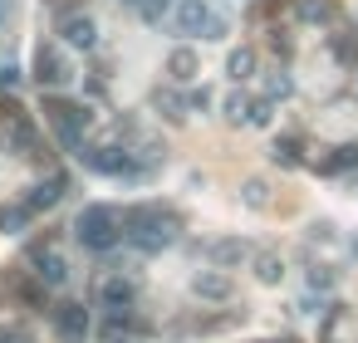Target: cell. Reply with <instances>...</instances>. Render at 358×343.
<instances>
[{"label":"cell","instance_id":"1","mask_svg":"<svg viewBox=\"0 0 358 343\" xmlns=\"http://www.w3.org/2000/svg\"><path fill=\"white\" fill-rule=\"evenodd\" d=\"M118 226H123V240H133L138 250H162L177 235V221L162 206H128L118 216Z\"/></svg>","mask_w":358,"mask_h":343},{"label":"cell","instance_id":"2","mask_svg":"<svg viewBox=\"0 0 358 343\" xmlns=\"http://www.w3.org/2000/svg\"><path fill=\"white\" fill-rule=\"evenodd\" d=\"M74 235H79V245H89V250H113V245L123 240L118 211H113V206H103V201L84 206V211H79V221H74Z\"/></svg>","mask_w":358,"mask_h":343},{"label":"cell","instance_id":"3","mask_svg":"<svg viewBox=\"0 0 358 343\" xmlns=\"http://www.w3.org/2000/svg\"><path fill=\"white\" fill-rule=\"evenodd\" d=\"M45 118L55 123V133H59V143H64L69 152H79V147H84V128H89V108H84V103L45 98Z\"/></svg>","mask_w":358,"mask_h":343},{"label":"cell","instance_id":"4","mask_svg":"<svg viewBox=\"0 0 358 343\" xmlns=\"http://www.w3.org/2000/svg\"><path fill=\"white\" fill-rule=\"evenodd\" d=\"M74 157H84L94 172H103V177H123V172H138V162H133V152H118V147H79Z\"/></svg>","mask_w":358,"mask_h":343},{"label":"cell","instance_id":"5","mask_svg":"<svg viewBox=\"0 0 358 343\" xmlns=\"http://www.w3.org/2000/svg\"><path fill=\"white\" fill-rule=\"evenodd\" d=\"M231 289H236V284H231L226 270H196V275H192V294H196V299L221 304V299H231Z\"/></svg>","mask_w":358,"mask_h":343},{"label":"cell","instance_id":"6","mask_svg":"<svg viewBox=\"0 0 358 343\" xmlns=\"http://www.w3.org/2000/svg\"><path fill=\"white\" fill-rule=\"evenodd\" d=\"M55 328H59V338L84 343V338H89V309H84V304H59V309H55Z\"/></svg>","mask_w":358,"mask_h":343},{"label":"cell","instance_id":"7","mask_svg":"<svg viewBox=\"0 0 358 343\" xmlns=\"http://www.w3.org/2000/svg\"><path fill=\"white\" fill-rule=\"evenodd\" d=\"M133 299H138V284H133V279H123V275H108V279L99 284V304H103V309H113V314H123Z\"/></svg>","mask_w":358,"mask_h":343},{"label":"cell","instance_id":"8","mask_svg":"<svg viewBox=\"0 0 358 343\" xmlns=\"http://www.w3.org/2000/svg\"><path fill=\"white\" fill-rule=\"evenodd\" d=\"M172 25H177L182 35H201V30L211 25V6H206V0H182V6L172 10Z\"/></svg>","mask_w":358,"mask_h":343},{"label":"cell","instance_id":"9","mask_svg":"<svg viewBox=\"0 0 358 343\" xmlns=\"http://www.w3.org/2000/svg\"><path fill=\"white\" fill-rule=\"evenodd\" d=\"M59 35H64V45H74V50H94V40H99V30H94L89 15H59Z\"/></svg>","mask_w":358,"mask_h":343},{"label":"cell","instance_id":"10","mask_svg":"<svg viewBox=\"0 0 358 343\" xmlns=\"http://www.w3.org/2000/svg\"><path fill=\"white\" fill-rule=\"evenodd\" d=\"M35 79H40V84H69L74 69H69L55 50H40V54H35Z\"/></svg>","mask_w":358,"mask_h":343},{"label":"cell","instance_id":"11","mask_svg":"<svg viewBox=\"0 0 358 343\" xmlns=\"http://www.w3.org/2000/svg\"><path fill=\"white\" fill-rule=\"evenodd\" d=\"M35 279H40V284H50V289H55V284H64V279H69V265H64V255H55V250H40V255H35Z\"/></svg>","mask_w":358,"mask_h":343},{"label":"cell","instance_id":"12","mask_svg":"<svg viewBox=\"0 0 358 343\" xmlns=\"http://www.w3.org/2000/svg\"><path fill=\"white\" fill-rule=\"evenodd\" d=\"M255 279H260V284H280V279H285V260L270 255V250H260V255H255Z\"/></svg>","mask_w":358,"mask_h":343},{"label":"cell","instance_id":"13","mask_svg":"<svg viewBox=\"0 0 358 343\" xmlns=\"http://www.w3.org/2000/svg\"><path fill=\"white\" fill-rule=\"evenodd\" d=\"M299 15H304L309 25H334V20H338V6H334V0H304Z\"/></svg>","mask_w":358,"mask_h":343},{"label":"cell","instance_id":"14","mask_svg":"<svg viewBox=\"0 0 358 343\" xmlns=\"http://www.w3.org/2000/svg\"><path fill=\"white\" fill-rule=\"evenodd\" d=\"M64 196V177H50V182H40L35 187V196H30V211H45V206H55Z\"/></svg>","mask_w":358,"mask_h":343},{"label":"cell","instance_id":"15","mask_svg":"<svg viewBox=\"0 0 358 343\" xmlns=\"http://www.w3.org/2000/svg\"><path fill=\"white\" fill-rule=\"evenodd\" d=\"M167 69H172L177 84H187V79H196V54H192V50H177V54L167 59Z\"/></svg>","mask_w":358,"mask_h":343},{"label":"cell","instance_id":"16","mask_svg":"<svg viewBox=\"0 0 358 343\" xmlns=\"http://www.w3.org/2000/svg\"><path fill=\"white\" fill-rule=\"evenodd\" d=\"M226 69H231V79H236V84H241V79H250V69H255V54H250V50H236V54H231V64H226Z\"/></svg>","mask_w":358,"mask_h":343},{"label":"cell","instance_id":"17","mask_svg":"<svg viewBox=\"0 0 358 343\" xmlns=\"http://www.w3.org/2000/svg\"><path fill=\"white\" fill-rule=\"evenodd\" d=\"M358 162V143H343V147H334V157L324 162L329 172H343V167H353Z\"/></svg>","mask_w":358,"mask_h":343},{"label":"cell","instance_id":"18","mask_svg":"<svg viewBox=\"0 0 358 343\" xmlns=\"http://www.w3.org/2000/svg\"><path fill=\"white\" fill-rule=\"evenodd\" d=\"M25 221H30V211H20V206H0V231H25Z\"/></svg>","mask_w":358,"mask_h":343},{"label":"cell","instance_id":"19","mask_svg":"<svg viewBox=\"0 0 358 343\" xmlns=\"http://www.w3.org/2000/svg\"><path fill=\"white\" fill-rule=\"evenodd\" d=\"M275 162H280V167H299V143H294V138H280V143H275Z\"/></svg>","mask_w":358,"mask_h":343},{"label":"cell","instance_id":"20","mask_svg":"<svg viewBox=\"0 0 358 343\" xmlns=\"http://www.w3.org/2000/svg\"><path fill=\"white\" fill-rule=\"evenodd\" d=\"M211 255H216V260H221V265H236V260H241V255H245V245H241V240H221V245H216V250H211Z\"/></svg>","mask_w":358,"mask_h":343},{"label":"cell","instance_id":"21","mask_svg":"<svg viewBox=\"0 0 358 343\" xmlns=\"http://www.w3.org/2000/svg\"><path fill=\"white\" fill-rule=\"evenodd\" d=\"M241 196H245V206H255V211H260V206H265V182H245V191H241Z\"/></svg>","mask_w":358,"mask_h":343},{"label":"cell","instance_id":"22","mask_svg":"<svg viewBox=\"0 0 358 343\" xmlns=\"http://www.w3.org/2000/svg\"><path fill=\"white\" fill-rule=\"evenodd\" d=\"M103 343H148V338H143V333H123V328L113 323V328L103 333Z\"/></svg>","mask_w":358,"mask_h":343},{"label":"cell","instance_id":"23","mask_svg":"<svg viewBox=\"0 0 358 343\" xmlns=\"http://www.w3.org/2000/svg\"><path fill=\"white\" fill-rule=\"evenodd\" d=\"M245 118H250L255 128H265V123H270V103H265V98H260V103H250V113H245Z\"/></svg>","mask_w":358,"mask_h":343},{"label":"cell","instance_id":"24","mask_svg":"<svg viewBox=\"0 0 358 343\" xmlns=\"http://www.w3.org/2000/svg\"><path fill=\"white\" fill-rule=\"evenodd\" d=\"M226 113H231V118H236V123H241V118H245V113H250V103H245V98H241V94H236V98H231V103H226Z\"/></svg>","mask_w":358,"mask_h":343},{"label":"cell","instance_id":"25","mask_svg":"<svg viewBox=\"0 0 358 343\" xmlns=\"http://www.w3.org/2000/svg\"><path fill=\"white\" fill-rule=\"evenodd\" d=\"M10 15H15V0H0V25H6Z\"/></svg>","mask_w":358,"mask_h":343}]
</instances>
